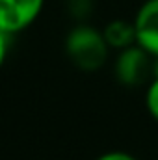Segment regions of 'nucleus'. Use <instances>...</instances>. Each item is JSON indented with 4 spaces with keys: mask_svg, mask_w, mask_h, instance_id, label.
<instances>
[{
    "mask_svg": "<svg viewBox=\"0 0 158 160\" xmlns=\"http://www.w3.org/2000/svg\"><path fill=\"white\" fill-rule=\"evenodd\" d=\"M151 77L158 78V56H155L153 62H151Z\"/></svg>",
    "mask_w": 158,
    "mask_h": 160,
    "instance_id": "9d476101",
    "label": "nucleus"
},
{
    "mask_svg": "<svg viewBox=\"0 0 158 160\" xmlns=\"http://www.w3.org/2000/svg\"><path fill=\"white\" fill-rule=\"evenodd\" d=\"M104 39L112 50H123L132 45H136V28L134 21H125V19H114L102 28Z\"/></svg>",
    "mask_w": 158,
    "mask_h": 160,
    "instance_id": "39448f33",
    "label": "nucleus"
},
{
    "mask_svg": "<svg viewBox=\"0 0 158 160\" xmlns=\"http://www.w3.org/2000/svg\"><path fill=\"white\" fill-rule=\"evenodd\" d=\"M151 62H153V56H149L138 45L123 48L117 52V58L114 63L116 78L128 88L140 86L147 77H151Z\"/></svg>",
    "mask_w": 158,
    "mask_h": 160,
    "instance_id": "7ed1b4c3",
    "label": "nucleus"
},
{
    "mask_svg": "<svg viewBox=\"0 0 158 160\" xmlns=\"http://www.w3.org/2000/svg\"><path fill=\"white\" fill-rule=\"evenodd\" d=\"M95 160H138L134 155L126 153V151H108L101 157H97Z\"/></svg>",
    "mask_w": 158,
    "mask_h": 160,
    "instance_id": "6e6552de",
    "label": "nucleus"
},
{
    "mask_svg": "<svg viewBox=\"0 0 158 160\" xmlns=\"http://www.w3.org/2000/svg\"><path fill=\"white\" fill-rule=\"evenodd\" d=\"M145 106L151 114V118L158 121V78H153L145 91Z\"/></svg>",
    "mask_w": 158,
    "mask_h": 160,
    "instance_id": "0eeeda50",
    "label": "nucleus"
},
{
    "mask_svg": "<svg viewBox=\"0 0 158 160\" xmlns=\"http://www.w3.org/2000/svg\"><path fill=\"white\" fill-rule=\"evenodd\" d=\"M9 38H11V36H7V34L0 32V67L4 65V62H6V58H7V50H9Z\"/></svg>",
    "mask_w": 158,
    "mask_h": 160,
    "instance_id": "1a4fd4ad",
    "label": "nucleus"
},
{
    "mask_svg": "<svg viewBox=\"0 0 158 160\" xmlns=\"http://www.w3.org/2000/svg\"><path fill=\"white\" fill-rule=\"evenodd\" d=\"M67 11L77 22H87L93 13V0H67Z\"/></svg>",
    "mask_w": 158,
    "mask_h": 160,
    "instance_id": "423d86ee",
    "label": "nucleus"
},
{
    "mask_svg": "<svg viewBox=\"0 0 158 160\" xmlns=\"http://www.w3.org/2000/svg\"><path fill=\"white\" fill-rule=\"evenodd\" d=\"M65 52L80 71L93 73L106 63L110 47L102 30L89 22H77L65 36Z\"/></svg>",
    "mask_w": 158,
    "mask_h": 160,
    "instance_id": "f257e3e1",
    "label": "nucleus"
},
{
    "mask_svg": "<svg viewBox=\"0 0 158 160\" xmlns=\"http://www.w3.org/2000/svg\"><path fill=\"white\" fill-rule=\"evenodd\" d=\"M132 21L136 28V45L149 56H158V0H145Z\"/></svg>",
    "mask_w": 158,
    "mask_h": 160,
    "instance_id": "20e7f679",
    "label": "nucleus"
},
{
    "mask_svg": "<svg viewBox=\"0 0 158 160\" xmlns=\"http://www.w3.org/2000/svg\"><path fill=\"white\" fill-rule=\"evenodd\" d=\"M45 0H0V32L15 36L39 19Z\"/></svg>",
    "mask_w": 158,
    "mask_h": 160,
    "instance_id": "f03ea898",
    "label": "nucleus"
}]
</instances>
